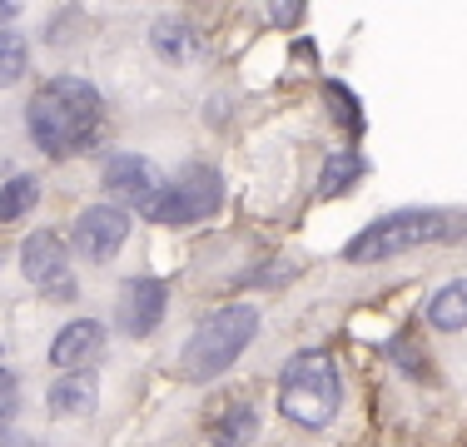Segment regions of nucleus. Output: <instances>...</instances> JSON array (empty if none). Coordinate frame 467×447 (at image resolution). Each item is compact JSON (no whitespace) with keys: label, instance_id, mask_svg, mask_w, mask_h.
I'll list each match as a JSON object with an SVG mask.
<instances>
[{"label":"nucleus","instance_id":"nucleus-1","mask_svg":"<svg viewBox=\"0 0 467 447\" xmlns=\"http://www.w3.org/2000/svg\"><path fill=\"white\" fill-rule=\"evenodd\" d=\"M30 140L50 154V160H65L80 144H90V134L99 130V89L80 75H55L36 89L26 109Z\"/></svg>","mask_w":467,"mask_h":447},{"label":"nucleus","instance_id":"nucleus-2","mask_svg":"<svg viewBox=\"0 0 467 447\" xmlns=\"http://www.w3.org/2000/svg\"><path fill=\"white\" fill-rule=\"evenodd\" d=\"M338 368H333L328 353L308 348V353H294L284 363V378H279V408L288 422L298 428H328L333 412H338Z\"/></svg>","mask_w":467,"mask_h":447},{"label":"nucleus","instance_id":"nucleus-3","mask_svg":"<svg viewBox=\"0 0 467 447\" xmlns=\"http://www.w3.org/2000/svg\"><path fill=\"white\" fill-rule=\"evenodd\" d=\"M259 333V308L254 304H229V308H214L184 343V373L194 383H209L219 378L224 368H234V358L254 343Z\"/></svg>","mask_w":467,"mask_h":447},{"label":"nucleus","instance_id":"nucleus-4","mask_svg":"<svg viewBox=\"0 0 467 447\" xmlns=\"http://www.w3.org/2000/svg\"><path fill=\"white\" fill-rule=\"evenodd\" d=\"M448 234V219L432 214V209H403V214H388V219H373L363 234H353L343 259L348 264H383L393 254H408L418 244H432Z\"/></svg>","mask_w":467,"mask_h":447},{"label":"nucleus","instance_id":"nucleus-5","mask_svg":"<svg viewBox=\"0 0 467 447\" xmlns=\"http://www.w3.org/2000/svg\"><path fill=\"white\" fill-rule=\"evenodd\" d=\"M224 204V179H219L209 164H194V170L174 174L170 184L154 189V199L144 204V219L154 224H199Z\"/></svg>","mask_w":467,"mask_h":447},{"label":"nucleus","instance_id":"nucleus-6","mask_svg":"<svg viewBox=\"0 0 467 447\" xmlns=\"http://www.w3.org/2000/svg\"><path fill=\"white\" fill-rule=\"evenodd\" d=\"M130 239V214L119 204H95L75 219V249L90 264H109Z\"/></svg>","mask_w":467,"mask_h":447},{"label":"nucleus","instance_id":"nucleus-7","mask_svg":"<svg viewBox=\"0 0 467 447\" xmlns=\"http://www.w3.org/2000/svg\"><path fill=\"white\" fill-rule=\"evenodd\" d=\"M20 268L36 288H50V294H70V249H65L60 234L40 229L20 244Z\"/></svg>","mask_w":467,"mask_h":447},{"label":"nucleus","instance_id":"nucleus-8","mask_svg":"<svg viewBox=\"0 0 467 447\" xmlns=\"http://www.w3.org/2000/svg\"><path fill=\"white\" fill-rule=\"evenodd\" d=\"M164 284L160 278H130L125 294H119V328L130 333V338H144V333L160 328L164 318Z\"/></svg>","mask_w":467,"mask_h":447},{"label":"nucleus","instance_id":"nucleus-9","mask_svg":"<svg viewBox=\"0 0 467 447\" xmlns=\"http://www.w3.org/2000/svg\"><path fill=\"white\" fill-rule=\"evenodd\" d=\"M160 184H164L160 170H154L144 154H109V164H105V189H109L115 199H125V204H140V209H144Z\"/></svg>","mask_w":467,"mask_h":447},{"label":"nucleus","instance_id":"nucleus-10","mask_svg":"<svg viewBox=\"0 0 467 447\" xmlns=\"http://www.w3.org/2000/svg\"><path fill=\"white\" fill-rule=\"evenodd\" d=\"M99 348H105V328H99L95 318H75V323H65V328L55 333L50 363L60 368V373H80Z\"/></svg>","mask_w":467,"mask_h":447},{"label":"nucleus","instance_id":"nucleus-11","mask_svg":"<svg viewBox=\"0 0 467 447\" xmlns=\"http://www.w3.org/2000/svg\"><path fill=\"white\" fill-rule=\"evenodd\" d=\"M46 402H50L55 418H85V412H95V402H99L95 373H90V368H80V373H65L60 383L50 388Z\"/></svg>","mask_w":467,"mask_h":447},{"label":"nucleus","instance_id":"nucleus-12","mask_svg":"<svg viewBox=\"0 0 467 447\" xmlns=\"http://www.w3.org/2000/svg\"><path fill=\"white\" fill-rule=\"evenodd\" d=\"M16 16L20 10L10 5V0H0V89H10L20 75H26V65H30V45L16 30Z\"/></svg>","mask_w":467,"mask_h":447},{"label":"nucleus","instance_id":"nucleus-13","mask_svg":"<svg viewBox=\"0 0 467 447\" xmlns=\"http://www.w3.org/2000/svg\"><path fill=\"white\" fill-rule=\"evenodd\" d=\"M428 323H432V328H442V333L467 328V278H458V284H448V288H438V294H432Z\"/></svg>","mask_w":467,"mask_h":447},{"label":"nucleus","instance_id":"nucleus-14","mask_svg":"<svg viewBox=\"0 0 467 447\" xmlns=\"http://www.w3.org/2000/svg\"><path fill=\"white\" fill-rule=\"evenodd\" d=\"M254 432H259V418H254L249 402H234L224 418L214 422V447H249Z\"/></svg>","mask_w":467,"mask_h":447},{"label":"nucleus","instance_id":"nucleus-15","mask_svg":"<svg viewBox=\"0 0 467 447\" xmlns=\"http://www.w3.org/2000/svg\"><path fill=\"white\" fill-rule=\"evenodd\" d=\"M363 179V160L353 150H338V154H328V164H324V179H318V194L333 199V194H343L348 184H358Z\"/></svg>","mask_w":467,"mask_h":447},{"label":"nucleus","instance_id":"nucleus-16","mask_svg":"<svg viewBox=\"0 0 467 447\" xmlns=\"http://www.w3.org/2000/svg\"><path fill=\"white\" fill-rule=\"evenodd\" d=\"M36 199H40V184H36L30 174H16L5 189H0V224L30 214V209H36Z\"/></svg>","mask_w":467,"mask_h":447},{"label":"nucleus","instance_id":"nucleus-17","mask_svg":"<svg viewBox=\"0 0 467 447\" xmlns=\"http://www.w3.org/2000/svg\"><path fill=\"white\" fill-rule=\"evenodd\" d=\"M154 45H160L164 60H184V55H194V36H189L184 26H174V20L154 26Z\"/></svg>","mask_w":467,"mask_h":447},{"label":"nucleus","instance_id":"nucleus-18","mask_svg":"<svg viewBox=\"0 0 467 447\" xmlns=\"http://www.w3.org/2000/svg\"><path fill=\"white\" fill-rule=\"evenodd\" d=\"M0 412H16V373L0 368Z\"/></svg>","mask_w":467,"mask_h":447},{"label":"nucleus","instance_id":"nucleus-19","mask_svg":"<svg viewBox=\"0 0 467 447\" xmlns=\"http://www.w3.org/2000/svg\"><path fill=\"white\" fill-rule=\"evenodd\" d=\"M269 16H274V26H298V20H304V5H274Z\"/></svg>","mask_w":467,"mask_h":447},{"label":"nucleus","instance_id":"nucleus-20","mask_svg":"<svg viewBox=\"0 0 467 447\" xmlns=\"http://www.w3.org/2000/svg\"><path fill=\"white\" fill-rule=\"evenodd\" d=\"M5 432H10V412H0V438H5Z\"/></svg>","mask_w":467,"mask_h":447}]
</instances>
